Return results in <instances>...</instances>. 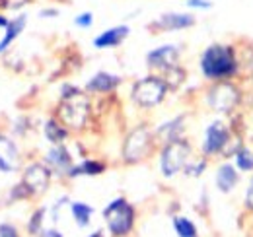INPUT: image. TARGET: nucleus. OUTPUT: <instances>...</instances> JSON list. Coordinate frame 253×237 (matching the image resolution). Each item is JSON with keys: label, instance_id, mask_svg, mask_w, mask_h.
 I'll list each match as a JSON object with an SVG mask.
<instances>
[{"label": "nucleus", "instance_id": "obj_8", "mask_svg": "<svg viewBox=\"0 0 253 237\" xmlns=\"http://www.w3.org/2000/svg\"><path fill=\"white\" fill-rule=\"evenodd\" d=\"M51 183V169L41 165V163H32L26 173H24V189L30 193V195H41L47 191Z\"/></svg>", "mask_w": 253, "mask_h": 237}, {"label": "nucleus", "instance_id": "obj_20", "mask_svg": "<svg viewBox=\"0 0 253 237\" xmlns=\"http://www.w3.org/2000/svg\"><path fill=\"white\" fill-rule=\"evenodd\" d=\"M173 228H175V232H177L179 237H197L195 224L191 220H187V218H183V216L173 218Z\"/></svg>", "mask_w": 253, "mask_h": 237}, {"label": "nucleus", "instance_id": "obj_7", "mask_svg": "<svg viewBox=\"0 0 253 237\" xmlns=\"http://www.w3.org/2000/svg\"><path fill=\"white\" fill-rule=\"evenodd\" d=\"M238 101H240V91L230 82H218L209 91V105L218 113L232 111L238 105Z\"/></svg>", "mask_w": 253, "mask_h": 237}, {"label": "nucleus", "instance_id": "obj_18", "mask_svg": "<svg viewBox=\"0 0 253 237\" xmlns=\"http://www.w3.org/2000/svg\"><path fill=\"white\" fill-rule=\"evenodd\" d=\"M103 169H105V165H103L101 161L86 159V161H82L80 165L70 167L68 175H70V177H74V175H99V173H103Z\"/></svg>", "mask_w": 253, "mask_h": 237}, {"label": "nucleus", "instance_id": "obj_35", "mask_svg": "<svg viewBox=\"0 0 253 237\" xmlns=\"http://www.w3.org/2000/svg\"><path fill=\"white\" fill-rule=\"evenodd\" d=\"M90 237H101V234H99V232H95V234H92Z\"/></svg>", "mask_w": 253, "mask_h": 237}, {"label": "nucleus", "instance_id": "obj_19", "mask_svg": "<svg viewBox=\"0 0 253 237\" xmlns=\"http://www.w3.org/2000/svg\"><path fill=\"white\" fill-rule=\"evenodd\" d=\"M45 134H47V138H49L53 144H61L64 138H66L68 130L64 128L63 124H59L57 120H49V122L45 124Z\"/></svg>", "mask_w": 253, "mask_h": 237}, {"label": "nucleus", "instance_id": "obj_21", "mask_svg": "<svg viewBox=\"0 0 253 237\" xmlns=\"http://www.w3.org/2000/svg\"><path fill=\"white\" fill-rule=\"evenodd\" d=\"M72 216H74L76 224L84 228V226H88V224H90L92 208L88 206V204H84V202H74V204H72Z\"/></svg>", "mask_w": 253, "mask_h": 237}, {"label": "nucleus", "instance_id": "obj_13", "mask_svg": "<svg viewBox=\"0 0 253 237\" xmlns=\"http://www.w3.org/2000/svg\"><path fill=\"white\" fill-rule=\"evenodd\" d=\"M126 35H128V28L117 26V28H111V30L103 31L101 35H97L94 39V45L97 49H111V47H117L119 43H123Z\"/></svg>", "mask_w": 253, "mask_h": 237}, {"label": "nucleus", "instance_id": "obj_34", "mask_svg": "<svg viewBox=\"0 0 253 237\" xmlns=\"http://www.w3.org/2000/svg\"><path fill=\"white\" fill-rule=\"evenodd\" d=\"M43 237H61V236H59L57 232H47V234H45Z\"/></svg>", "mask_w": 253, "mask_h": 237}, {"label": "nucleus", "instance_id": "obj_16", "mask_svg": "<svg viewBox=\"0 0 253 237\" xmlns=\"http://www.w3.org/2000/svg\"><path fill=\"white\" fill-rule=\"evenodd\" d=\"M24 26H26V16H20V18L12 20V22L6 26V35H4L2 41H0V53H4V51L10 47V43L22 33Z\"/></svg>", "mask_w": 253, "mask_h": 237}, {"label": "nucleus", "instance_id": "obj_2", "mask_svg": "<svg viewBox=\"0 0 253 237\" xmlns=\"http://www.w3.org/2000/svg\"><path fill=\"white\" fill-rule=\"evenodd\" d=\"M57 117L66 130L84 128L90 117V97L78 89L68 95H63V101L57 109Z\"/></svg>", "mask_w": 253, "mask_h": 237}, {"label": "nucleus", "instance_id": "obj_1", "mask_svg": "<svg viewBox=\"0 0 253 237\" xmlns=\"http://www.w3.org/2000/svg\"><path fill=\"white\" fill-rule=\"evenodd\" d=\"M201 70L209 80H226L236 74L238 59L230 45H211L201 57Z\"/></svg>", "mask_w": 253, "mask_h": 237}, {"label": "nucleus", "instance_id": "obj_32", "mask_svg": "<svg viewBox=\"0 0 253 237\" xmlns=\"http://www.w3.org/2000/svg\"><path fill=\"white\" fill-rule=\"evenodd\" d=\"M57 14H59L57 10H45V12H41L43 18H53V16H57Z\"/></svg>", "mask_w": 253, "mask_h": 237}, {"label": "nucleus", "instance_id": "obj_22", "mask_svg": "<svg viewBox=\"0 0 253 237\" xmlns=\"http://www.w3.org/2000/svg\"><path fill=\"white\" fill-rule=\"evenodd\" d=\"M236 163L242 171H252L253 169V152L248 148H240L236 152Z\"/></svg>", "mask_w": 253, "mask_h": 237}, {"label": "nucleus", "instance_id": "obj_3", "mask_svg": "<svg viewBox=\"0 0 253 237\" xmlns=\"http://www.w3.org/2000/svg\"><path fill=\"white\" fill-rule=\"evenodd\" d=\"M103 218L113 236H126L134 224V210L125 198H115L103 210Z\"/></svg>", "mask_w": 253, "mask_h": 237}, {"label": "nucleus", "instance_id": "obj_30", "mask_svg": "<svg viewBox=\"0 0 253 237\" xmlns=\"http://www.w3.org/2000/svg\"><path fill=\"white\" fill-rule=\"evenodd\" d=\"M246 204H248L250 210H253V179L250 183V187H248V193H246Z\"/></svg>", "mask_w": 253, "mask_h": 237}, {"label": "nucleus", "instance_id": "obj_17", "mask_svg": "<svg viewBox=\"0 0 253 237\" xmlns=\"http://www.w3.org/2000/svg\"><path fill=\"white\" fill-rule=\"evenodd\" d=\"M47 161L53 165V169H59V171H70V154L59 146V148L51 150L49 156H47Z\"/></svg>", "mask_w": 253, "mask_h": 237}, {"label": "nucleus", "instance_id": "obj_6", "mask_svg": "<svg viewBox=\"0 0 253 237\" xmlns=\"http://www.w3.org/2000/svg\"><path fill=\"white\" fill-rule=\"evenodd\" d=\"M168 86L158 76H146L132 86V101L140 107H156L166 97Z\"/></svg>", "mask_w": 253, "mask_h": 237}, {"label": "nucleus", "instance_id": "obj_33", "mask_svg": "<svg viewBox=\"0 0 253 237\" xmlns=\"http://www.w3.org/2000/svg\"><path fill=\"white\" fill-rule=\"evenodd\" d=\"M10 24V20H6V16H0V28H4L6 30V26Z\"/></svg>", "mask_w": 253, "mask_h": 237}, {"label": "nucleus", "instance_id": "obj_12", "mask_svg": "<svg viewBox=\"0 0 253 237\" xmlns=\"http://www.w3.org/2000/svg\"><path fill=\"white\" fill-rule=\"evenodd\" d=\"M18 165H20V158L14 142L8 140L6 136H0V171L12 173L18 169Z\"/></svg>", "mask_w": 253, "mask_h": 237}, {"label": "nucleus", "instance_id": "obj_10", "mask_svg": "<svg viewBox=\"0 0 253 237\" xmlns=\"http://www.w3.org/2000/svg\"><path fill=\"white\" fill-rule=\"evenodd\" d=\"M177 60H179V51H177L173 45L158 47V49L150 51L148 57H146L148 66H152V68H162V70H169V68L177 66Z\"/></svg>", "mask_w": 253, "mask_h": 237}, {"label": "nucleus", "instance_id": "obj_26", "mask_svg": "<svg viewBox=\"0 0 253 237\" xmlns=\"http://www.w3.org/2000/svg\"><path fill=\"white\" fill-rule=\"evenodd\" d=\"M30 0H0V8L2 10H16L24 4H28Z\"/></svg>", "mask_w": 253, "mask_h": 237}, {"label": "nucleus", "instance_id": "obj_23", "mask_svg": "<svg viewBox=\"0 0 253 237\" xmlns=\"http://www.w3.org/2000/svg\"><path fill=\"white\" fill-rule=\"evenodd\" d=\"M181 118H175V120H171V122H166L162 128L158 130V134L166 140V142H171V140H177V132L175 130H179L181 128Z\"/></svg>", "mask_w": 253, "mask_h": 237}, {"label": "nucleus", "instance_id": "obj_5", "mask_svg": "<svg viewBox=\"0 0 253 237\" xmlns=\"http://www.w3.org/2000/svg\"><path fill=\"white\" fill-rule=\"evenodd\" d=\"M152 146H154V138H152L150 128L140 124L134 130H130V134L126 136L125 144H123V159L126 163H136L150 154Z\"/></svg>", "mask_w": 253, "mask_h": 237}, {"label": "nucleus", "instance_id": "obj_31", "mask_svg": "<svg viewBox=\"0 0 253 237\" xmlns=\"http://www.w3.org/2000/svg\"><path fill=\"white\" fill-rule=\"evenodd\" d=\"M41 216H43V212H41V210H39V212H35L33 222H32V232H35V226L39 228V224H41Z\"/></svg>", "mask_w": 253, "mask_h": 237}, {"label": "nucleus", "instance_id": "obj_14", "mask_svg": "<svg viewBox=\"0 0 253 237\" xmlns=\"http://www.w3.org/2000/svg\"><path fill=\"white\" fill-rule=\"evenodd\" d=\"M119 82H121V78H117L113 74H107V72H99L88 82V89L95 91V93H107V91H113L117 88Z\"/></svg>", "mask_w": 253, "mask_h": 237}, {"label": "nucleus", "instance_id": "obj_4", "mask_svg": "<svg viewBox=\"0 0 253 237\" xmlns=\"http://www.w3.org/2000/svg\"><path fill=\"white\" fill-rule=\"evenodd\" d=\"M191 158V146L177 138V140H171L166 144V148L162 150V159H160V165H162V173L166 177H173L175 173H179L181 169H185V165L189 163Z\"/></svg>", "mask_w": 253, "mask_h": 237}, {"label": "nucleus", "instance_id": "obj_29", "mask_svg": "<svg viewBox=\"0 0 253 237\" xmlns=\"http://www.w3.org/2000/svg\"><path fill=\"white\" fill-rule=\"evenodd\" d=\"M0 237H18V232L12 226H0Z\"/></svg>", "mask_w": 253, "mask_h": 237}, {"label": "nucleus", "instance_id": "obj_27", "mask_svg": "<svg viewBox=\"0 0 253 237\" xmlns=\"http://www.w3.org/2000/svg\"><path fill=\"white\" fill-rule=\"evenodd\" d=\"M207 167V161L203 159V161H199V163H187L185 165V171H187V175H201L203 173V169Z\"/></svg>", "mask_w": 253, "mask_h": 237}, {"label": "nucleus", "instance_id": "obj_11", "mask_svg": "<svg viewBox=\"0 0 253 237\" xmlns=\"http://www.w3.org/2000/svg\"><path fill=\"white\" fill-rule=\"evenodd\" d=\"M191 26H195V18L191 14H164L152 24V28H160L164 31L187 30Z\"/></svg>", "mask_w": 253, "mask_h": 237}, {"label": "nucleus", "instance_id": "obj_9", "mask_svg": "<svg viewBox=\"0 0 253 237\" xmlns=\"http://www.w3.org/2000/svg\"><path fill=\"white\" fill-rule=\"evenodd\" d=\"M230 142V130L228 126H224V122L216 120L207 128L205 134V144H203V152L207 156H214L226 148V144Z\"/></svg>", "mask_w": 253, "mask_h": 237}, {"label": "nucleus", "instance_id": "obj_15", "mask_svg": "<svg viewBox=\"0 0 253 237\" xmlns=\"http://www.w3.org/2000/svg\"><path fill=\"white\" fill-rule=\"evenodd\" d=\"M216 185H218V189H220L222 193L234 191V187L238 185V171L230 163L222 165L220 169H218V173H216Z\"/></svg>", "mask_w": 253, "mask_h": 237}, {"label": "nucleus", "instance_id": "obj_25", "mask_svg": "<svg viewBox=\"0 0 253 237\" xmlns=\"http://www.w3.org/2000/svg\"><path fill=\"white\" fill-rule=\"evenodd\" d=\"M74 24H76L78 28H90V26L94 24V16H92L90 12H84V14H80V16L74 20Z\"/></svg>", "mask_w": 253, "mask_h": 237}, {"label": "nucleus", "instance_id": "obj_24", "mask_svg": "<svg viewBox=\"0 0 253 237\" xmlns=\"http://www.w3.org/2000/svg\"><path fill=\"white\" fill-rule=\"evenodd\" d=\"M166 72H168L169 78H166L164 82H166V86H171V88L179 86V84L183 82V78H185V72H183L181 68H177V66H173V68H169V70H166Z\"/></svg>", "mask_w": 253, "mask_h": 237}, {"label": "nucleus", "instance_id": "obj_28", "mask_svg": "<svg viewBox=\"0 0 253 237\" xmlns=\"http://www.w3.org/2000/svg\"><path fill=\"white\" fill-rule=\"evenodd\" d=\"M187 6H191V8H201V10H209L212 6V2H209V0H187Z\"/></svg>", "mask_w": 253, "mask_h": 237}]
</instances>
